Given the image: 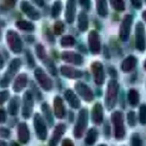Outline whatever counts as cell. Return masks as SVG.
I'll return each mask as SVG.
<instances>
[{
	"mask_svg": "<svg viewBox=\"0 0 146 146\" xmlns=\"http://www.w3.org/2000/svg\"><path fill=\"white\" fill-rule=\"evenodd\" d=\"M15 2L16 0H4L3 4L2 5V8L5 9H9L15 5Z\"/></svg>",
	"mask_w": 146,
	"mask_h": 146,
	"instance_id": "obj_42",
	"label": "cell"
},
{
	"mask_svg": "<svg viewBox=\"0 0 146 146\" xmlns=\"http://www.w3.org/2000/svg\"><path fill=\"white\" fill-rule=\"evenodd\" d=\"M131 145L132 146H143V141L139 133H133L131 139Z\"/></svg>",
	"mask_w": 146,
	"mask_h": 146,
	"instance_id": "obj_40",
	"label": "cell"
},
{
	"mask_svg": "<svg viewBox=\"0 0 146 146\" xmlns=\"http://www.w3.org/2000/svg\"><path fill=\"white\" fill-rule=\"evenodd\" d=\"M17 137L21 144L26 145L30 140V131L25 122H20L17 126Z\"/></svg>",
	"mask_w": 146,
	"mask_h": 146,
	"instance_id": "obj_15",
	"label": "cell"
},
{
	"mask_svg": "<svg viewBox=\"0 0 146 146\" xmlns=\"http://www.w3.org/2000/svg\"><path fill=\"white\" fill-rule=\"evenodd\" d=\"M0 146H8V145H7V143H6V142H4L3 140H1V141H0Z\"/></svg>",
	"mask_w": 146,
	"mask_h": 146,
	"instance_id": "obj_52",
	"label": "cell"
},
{
	"mask_svg": "<svg viewBox=\"0 0 146 146\" xmlns=\"http://www.w3.org/2000/svg\"><path fill=\"white\" fill-rule=\"evenodd\" d=\"M41 110H42V113H43V115L46 123L49 125V127H52L54 125V118H53L49 104L46 103H44L41 105Z\"/></svg>",
	"mask_w": 146,
	"mask_h": 146,
	"instance_id": "obj_27",
	"label": "cell"
},
{
	"mask_svg": "<svg viewBox=\"0 0 146 146\" xmlns=\"http://www.w3.org/2000/svg\"><path fill=\"white\" fill-rule=\"evenodd\" d=\"M88 43H89V49L92 53L98 54L101 51V43L99 35L97 31H91L88 36Z\"/></svg>",
	"mask_w": 146,
	"mask_h": 146,
	"instance_id": "obj_14",
	"label": "cell"
},
{
	"mask_svg": "<svg viewBox=\"0 0 146 146\" xmlns=\"http://www.w3.org/2000/svg\"><path fill=\"white\" fill-rule=\"evenodd\" d=\"M38 6L42 7L44 5V0H33Z\"/></svg>",
	"mask_w": 146,
	"mask_h": 146,
	"instance_id": "obj_50",
	"label": "cell"
},
{
	"mask_svg": "<svg viewBox=\"0 0 146 146\" xmlns=\"http://www.w3.org/2000/svg\"><path fill=\"white\" fill-rule=\"evenodd\" d=\"M80 3L86 10H89L91 8V0H80Z\"/></svg>",
	"mask_w": 146,
	"mask_h": 146,
	"instance_id": "obj_44",
	"label": "cell"
},
{
	"mask_svg": "<svg viewBox=\"0 0 146 146\" xmlns=\"http://www.w3.org/2000/svg\"><path fill=\"white\" fill-rule=\"evenodd\" d=\"M89 121V111L87 109L83 108L80 110L78 114V118L75 123V126L74 127L73 134L75 139H81L84 135Z\"/></svg>",
	"mask_w": 146,
	"mask_h": 146,
	"instance_id": "obj_2",
	"label": "cell"
},
{
	"mask_svg": "<svg viewBox=\"0 0 146 146\" xmlns=\"http://www.w3.org/2000/svg\"><path fill=\"white\" fill-rule=\"evenodd\" d=\"M21 65V62L19 58H15L11 61L7 71L5 72V74H3V77L1 80L0 86L2 88L7 87L9 85V83L12 80V79L14 78V76L18 72Z\"/></svg>",
	"mask_w": 146,
	"mask_h": 146,
	"instance_id": "obj_4",
	"label": "cell"
},
{
	"mask_svg": "<svg viewBox=\"0 0 146 146\" xmlns=\"http://www.w3.org/2000/svg\"><path fill=\"white\" fill-rule=\"evenodd\" d=\"M62 3L60 1H56L51 8V15L53 18H56L62 11Z\"/></svg>",
	"mask_w": 146,
	"mask_h": 146,
	"instance_id": "obj_33",
	"label": "cell"
},
{
	"mask_svg": "<svg viewBox=\"0 0 146 146\" xmlns=\"http://www.w3.org/2000/svg\"><path fill=\"white\" fill-rule=\"evenodd\" d=\"M92 121L95 125H101L104 121V108L100 103H96L92 107Z\"/></svg>",
	"mask_w": 146,
	"mask_h": 146,
	"instance_id": "obj_17",
	"label": "cell"
},
{
	"mask_svg": "<svg viewBox=\"0 0 146 146\" xmlns=\"http://www.w3.org/2000/svg\"><path fill=\"white\" fill-rule=\"evenodd\" d=\"M96 3H97L98 14L102 17H105L108 15L107 0H96Z\"/></svg>",
	"mask_w": 146,
	"mask_h": 146,
	"instance_id": "obj_30",
	"label": "cell"
},
{
	"mask_svg": "<svg viewBox=\"0 0 146 146\" xmlns=\"http://www.w3.org/2000/svg\"><path fill=\"white\" fill-rule=\"evenodd\" d=\"M104 134H105V136H106L107 139L110 138V127L108 124V122L104 126Z\"/></svg>",
	"mask_w": 146,
	"mask_h": 146,
	"instance_id": "obj_49",
	"label": "cell"
},
{
	"mask_svg": "<svg viewBox=\"0 0 146 146\" xmlns=\"http://www.w3.org/2000/svg\"><path fill=\"white\" fill-rule=\"evenodd\" d=\"M33 127L35 129L37 138L42 141L45 140L48 135L46 121L44 118H43L41 115H39L38 113H36L33 115Z\"/></svg>",
	"mask_w": 146,
	"mask_h": 146,
	"instance_id": "obj_5",
	"label": "cell"
},
{
	"mask_svg": "<svg viewBox=\"0 0 146 146\" xmlns=\"http://www.w3.org/2000/svg\"><path fill=\"white\" fill-rule=\"evenodd\" d=\"M10 136V131L3 127H0V137L2 139H8Z\"/></svg>",
	"mask_w": 146,
	"mask_h": 146,
	"instance_id": "obj_43",
	"label": "cell"
},
{
	"mask_svg": "<svg viewBox=\"0 0 146 146\" xmlns=\"http://www.w3.org/2000/svg\"><path fill=\"white\" fill-rule=\"evenodd\" d=\"M88 26H89L88 16L86 14V12L81 11L79 14V17H78V27L80 31L86 32L88 29Z\"/></svg>",
	"mask_w": 146,
	"mask_h": 146,
	"instance_id": "obj_28",
	"label": "cell"
},
{
	"mask_svg": "<svg viewBox=\"0 0 146 146\" xmlns=\"http://www.w3.org/2000/svg\"><path fill=\"white\" fill-rule=\"evenodd\" d=\"M11 146H20V145L17 144L16 142H12V143H11Z\"/></svg>",
	"mask_w": 146,
	"mask_h": 146,
	"instance_id": "obj_53",
	"label": "cell"
},
{
	"mask_svg": "<svg viewBox=\"0 0 146 146\" xmlns=\"http://www.w3.org/2000/svg\"><path fill=\"white\" fill-rule=\"evenodd\" d=\"M98 136H99V133H98V129L95 127H92L86 133V135L85 138V143L87 145H93L98 141Z\"/></svg>",
	"mask_w": 146,
	"mask_h": 146,
	"instance_id": "obj_26",
	"label": "cell"
},
{
	"mask_svg": "<svg viewBox=\"0 0 146 146\" xmlns=\"http://www.w3.org/2000/svg\"><path fill=\"white\" fill-rule=\"evenodd\" d=\"M64 32V24L62 21H58L54 24V33L56 35H61Z\"/></svg>",
	"mask_w": 146,
	"mask_h": 146,
	"instance_id": "obj_39",
	"label": "cell"
},
{
	"mask_svg": "<svg viewBox=\"0 0 146 146\" xmlns=\"http://www.w3.org/2000/svg\"><path fill=\"white\" fill-rule=\"evenodd\" d=\"M74 89L76 92L86 102H92L94 99V94L91 88L83 82H77L74 85Z\"/></svg>",
	"mask_w": 146,
	"mask_h": 146,
	"instance_id": "obj_11",
	"label": "cell"
},
{
	"mask_svg": "<svg viewBox=\"0 0 146 146\" xmlns=\"http://www.w3.org/2000/svg\"><path fill=\"white\" fill-rule=\"evenodd\" d=\"M53 107H54V114L57 119H63L66 115V110L63 104V101L61 97L56 96L53 100Z\"/></svg>",
	"mask_w": 146,
	"mask_h": 146,
	"instance_id": "obj_18",
	"label": "cell"
},
{
	"mask_svg": "<svg viewBox=\"0 0 146 146\" xmlns=\"http://www.w3.org/2000/svg\"><path fill=\"white\" fill-rule=\"evenodd\" d=\"M139 122L141 125L145 126L146 125V104H142L139 107Z\"/></svg>",
	"mask_w": 146,
	"mask_h": 146,
	"instance_id": "obj_36",
	"label": "cell"
},
{
	"mask_svg": "<svg viewBox=\"0 0 146 146\" xmlns=\"http://www.w3.org/2000/svg\"><path fill=\"white\" fill-rule=\"evenodd\" d=\"M75 43H76V41H75L74 38L71 35L63 36L60 40V44L62 47H71V46H74L75 44Z\"/></svg>",
	"mask_w": 146,
	"mask_h": 146,
	"instance_id": "obj_32",
	"label": "cell"
},
{
	"mask_svg": "<svg viewBox=\"0 0 146 146\" xmlns=\"http://www.w3.org/2000/svg\"><path fill=\"white\" fill-rule=\"evenodd\" d=\"M66 132V125L63 123H58L51 134L49 140V146H57L62 139V137Z\"/></svg>",
	"mask_w": 146,
	"mask_h": 146,
	"instance_id": "obj_13",
	"label": "cell"
},
{
	"mask_svg": "<svg viewBox=\"0 0 146 146\" xmlns=\"http://www.w3.org/2000/svg\"><path fill=\"white\" fill-rule=\"evenodd\" d=\"M9 98V92L6 91V90L2 91L1 93H0V100H1L0 103H1V105H3L8 100Z\"/></svg>",
	"mask_w": 146,
	"mask_h": 146,
	"instance_id": "obj_41",
	"label": "cell"
},
{
	"mask_svg": "<svg viewBox=\"0 0 146 146\" xmlns=\"http://www.w3.org/2000/svg\"><path fill=\"white\" fill-rule=\"evenodd\" d=\"M76 13V0H67L65 19L68 23L71 24L74 22Z\"/></svg>",
	"mask_w": 146,
	"mask_h": 146,
	"instance_id": "obj_20",
	"label": "cell"
},
{
	"mask_svg": "<svg viewBox=\"0 0 146 146\" xmlns=\"http://www.w3.org/2000/svg\"><path fill=\"white\" fill-rule=\"evenodd\" d=\"M20 105H21V99L18 96H15L13 97L8 105V112L10 115L12 116H15L18 112H19V109H20Z\"/></svg>",
	"mask_w": 146,
	"mask_h": 146,
	"instance_id": "obj_25",
	"label": "cell"
},
{
	"mask_svg": "<svg viewBox=\"0 0 146 146\" xmlns=\"http://www.w3.org/2000/svg\"><path fill=\"white\" fill-rule=\"evenodd\" d=\"M92 74H93L95 83L98 86H102L104 83V80H105V74H104L103 64L98 61H96V62H92Z\"/></svg>",
	"mask_w": 146,
	"mask_h": 146,
	"instance_id": "obj_10",
	"label": "cell"
},
{
	"mask_svg": "<svg viewBox=\"0 0 146 146\" xmlns=\"http://www.w3.org/2000/svg\"><path fill=\"white\" fill-rule=\"evenodd\" d=\"M6 40L9 44V49L14 53H20L22 50V41L19 36V34L12 30H9L6 35Z\"/></svg>",
	"mask_w": 146,
	"mask_h": 146,
	"instance_id": "obj_6",
	"label": "cell"
},
{
	"mask_svg": "<svg viewBox=\"0 0 146 146\" xmlns=\"http://www.w3.org/2000/svg\"><path fill=\"white\" fill-rule=\"evenodd\" d=\"M133 21V18L131 15H127L124 17L120 27V38L122 41H127L129 38Z\"/></svg>",
	"mask_w": 146,
	"mask_h": 146,
	"instance_id": "obj_12",
	"label": "cell"
},
{
	"mask_svg": "<svg viewBox=\"0 0 146 146\" xmlns=\"http://www.w3.org/2000/svg\"><path fill=\"white\" fill-rule=\"evenodd\" d=\"M33 96L30 91H27L22 98L21 115L24 119H29L33 114Z\"/></svg>",
	"mask_w": 146,
	"mask_h": 146,
	"instance_id": "obj_7",
	"label": "cell"
},
{
	"mask_svg": "<svg viewBox=\"0 0 146 146\" xmlns=\"http://www.w3.org/2000/svg\"><path fill=\"white\" fill-rule=\"evenodd\" d=\"M142 17H143V19L145 20V21L146 22V10H145V11L142 13Z\"/></svg>",
	"mask_w": 146,
	"mask_h": 146,
	"instance_id": "obj_51",
	"label": "cell"
},
{
	"mask_svg": "<svg viewBox=\"0 0 146 146\" xmlns=\"http://www.w3.org/2000/svg\"><path fill=\"white\" fill-rule=\"evenodd\" d=\"M127 98H128L129 104L132 107H137L139 105L140 97H139V93L137 90L130 89L128 92V94H127Z\"/></svg>",
	"mask_w": 146,
	"mask_h": 146,
	"instance_id": "obj_29",
	"label": "cell"
},
{
	"mask_svg": "<svg viewBox=\"0 0 146 146\" xmlns=\"http://www.w3.org/2000/svg\"><path fill=\"white\" fill-rule=\"evenodd\" d=\"M144 68H145V69L146 70V60L145 62V63H144Z\"/></svg>",
	"mask_w": 146,
	"mask_h": 146,
	"instance_id": "obj_54",
	"label": "cell"
},
{
	"mask_svg": "<svg viewBox=\"0 0 146 146\" xmlns=\"http://www.w3.org/2000/svg\"><path fill=\"white\" fill-rule=\"evenodd\" d=\"M111 122L114 127L115 138L117 140H121L126 136V128L124 125V115L121 111L116 110L111 115Z\"/></svg>",
	"mask_w": 146,
	"mask_h": 146,
	"instance_id": "obj_3",
	"label": "cell"
},
{
	"mask_svg": "<svg viewBox=\"0 0 146 146\" xmlns=\"http://www.w3.org/2000/svg\"><path fill=\"white\" fill-rule=\"evenodd\" d=\"M36 54L40 60H44L45 58H47V55H46L44 47L42 44H38L36 46Z\"/></svg>",
	"mask_w": 146,
	"mask_h": 146,
	"instance_id": "obj_37",
	"label": "cell"
},
{
	"mask_svg": "<svg viewBox=\"0 0 146 146\" xmlns=\"http://www.w3.org/2000/svg\"><path fill=\"white\" fill-rule=\"evenodd\" d=\"M145 3H146V0H145Z\"/></svg>",
	"mask_w": 146,
	"mask_h": 146,
	"instance_id": "obj_56",
	"label": "cell"
},
{
	"mask_svg": "<svg viewBox=\"0 0 146 146\" xmlns=\"http://www.w3.org/2000/svg\"><path fill=\"white\" fill-rule=\"evenodd\" d=\"M61 74L69 79H79L81 78L83 75V73L79 70V69H75L72 67H68V66H62L61 67Z\"/></svg>",
	"mask_w": 146,
	"mask_h": 146,
	"instance_id": "obj_22",
	"label": "cell"
},
{
	"mask_svg": "<svg viewBox=\"0 0 146 146\" xmlns=\"http://www.w3.org/2000/svg\"><path fill=\"white\" fill-rule=\"evenodd\" d=\"M61 146H74V142L70 139H64L62 141Z\"/></svg>",
	"mask_w": 146,
	"mask_h": 146,
	"instance_id": "obj_48",
	"label": "cell"
},
{
	"mask_svg": "<svg viewBox=\"0 0 146 146\" xmlns=\"http://www.w3.org/2000/svg\"><path fill=\"white\" fill-rule=\"evenodd\" d=\"M111 6L116 11H123L125 9L124 0H110Z\"/></svg>",
	"mask_w": 146,
	"mask_h": 146,
	"instance_id": "obj_34",
	"label": "cell"
},
{
	"mask_svg": "<svg viewBox=\"0 0 146 146\" xmlns=\"http://www.w3.org/2000/svg\"><path fill=\"white\" fill-rule=\"evenodd\" d=\"M27 63L29 64V66H30L31 68L34 66L35 62H34V60H33V56L31 55V53H30L29 51L27 52Z\"/></svg>",
	"mask_w": 146,
	"mask_h": 146,
	"instance_id": "obj_46",
	"label": "cell"
},
{
	"mask_svg": "<svg viewBox=\"0 0 146 146\" xmlns=\"http://www.w3.org/2000/svg\"><path fill=\"white\" fill-rule=\"evenodd\" d=\"M34 75H35V78H36L37 81L38 82L39 86L44 91L49 92L52 89V86H53L52 81L42 68H37L34 71Z\"/></svg>",
	"mask_w": 146,
	"mask_h": 146,
	"instance_id": "obj_9",
	"label": "cell"
},
{
	"mask_svg": "<svg viewBox=\"0 0 146 146\" xmlns=\"http://www.w3.org/2000/svg\"><path fill=\"white\" fill-rule=\"evenodd\" d=\"M21 10L32 20L37 21L40 18V14L33 6H32L27 1L22 0L21 3Z\"/></svg>",
	"mask_w": 146,
	"mask_h": 146,
	"instance_id": "obj_16",
	"label": "cell"
},
{
	"mask_svg": "<svg viewBox=\"0 0 146 146\" xmlns=\"http://www.w3.org/2000/svg\"><path fill=\"white\" fill-rule=\"evenodd\" d=\"M127 123L131 127H134L137 125V115L134 111H129L127 115Z\"/></svg>",
	"mask_w": 146,
	"mask_h": 146,
	"instance_id": "obj_35",
	"label": "cell"
},
{
	"mask_svg": "<svg viewBox=\"0 0 146 146\" xmlns=\"http://www.w3.org/2000/svg\"><path fill=\"white\" fill-rule=\"evenodd\" d=\"M98 146H107V145H105V144H101V145H99Z\"/></svg>",
	"mask_w": 146,
	"mask_h": 146,
	"instance_id": "obj_55",
	"label": "cell"
},
{
	"mask_svg": "<svg viewBox=\"0 0 146 146\" xmlns=\"http://www.w3.org/2000/svg\"><path fill=\"white\" fill-rule=\"evenodd\" d=\"M64 98L71 108L74 110H78L80 108V100L71 89L66 90V92H64Z\"/></svg>",
	"mask_w": 146,
	"mask_h": 146,
	"instance_id": "obj_21",
	"label": "cell"
},
{
	"mask_svg": "<svg viewBox=\"0 0 146 146\" xmlns=\"http://www.w3.org/2000/svg\"><path fill=\"white\" fill-rule=\"evenodd\" d=\"M131 3L133 6L137 9H140L142 8V5H143L142 0H131Z\"/></svg>",
	"mask_w": 146,
	"mask_h": 146,
	"instance_id": "obj_45",
	"label": "cell"
},
{
	"mask_svg": "<svg viewBox=\"0 0 146 146\" xmlns=\"http://www.w3.org/2000/svg\"><path fill=\"white\" fill-rule=\"evenodd\" d=\"M61 57L64 62L73 63L74 65H80L83 62V57L73 51H63Z\"/></svg>",
	"mask_w": 146,
	"mask_h": 146,
	"instance_id": "obj_19",
	"label": "cell"
},
{
	"mask_svg": "<svg viewBox=\"0 0 146 146\" xmlns=\"http://www.w3.org/2000/svg\"><path fill=\"white\" fill-rule=\"evenodd\" d=\"M135 39H136V48L139 51H145L146 49L145 30V26L141 21H139L136 25Z\"/></svg>",
	"mask_w": 146,
	"mask_h": 146,
	"instance_id": "obj_8",
	"label": "cell"
},
{
	"mask_svg": "<svg viewBox=\"0 0 146 146\" xmlns=\"http://www.w3.org/2000/svg\"><path fill=\"white\" fill-rule=\"evenodd\" d=\"M44 64L47 67L48 70L50 71V73L51 74H53V75H56L57 72H56V68L55 65L53 64V62L50 59H49V58H45L44 60Z\"/></svg>",
	"mask_w": 146,
	"mask_h": 146,
	"instance_id": "obj_38",
	"label": "cell"
},
{
	"mask_svg": "<svg viewBox=\"0 0 146 146\" xmlns=\"http://www.w3.org/2000/svg\"><path fill=\"white\" fill-rule=\"evenodd\" d=\"M15 25L19 29L23 30V31L32 32L34 30V25L27 21H16Z\"/></svg>",
	"mask_w": 146,
	"mask_h": 146,
	"instance_id": "obj_31",
	"label": "cell"
},
{
	"mask_svg": "<svg viewBox=\"0 0 146 146\" xmlns=\"http://www.w3.org/2000/svg\"><path fill=\"white\" fill-rule=\"evenodd\" d=\"M27 84V77L26 74H21L16 77L13 84V90L15 92H21Z\"/></svg>",
	"mask_w": 146,
	"mask_h": 146,
	"instance_id": "obj_23",
	"label": "cell"
},
{
	"mask_svg": "<svg viewBox=\"0 0 146 146\" xmlns=\"http://www.w3.org/2000/svg\"><path fill=\"white\" fill-rule=\"evenodd\" d=\"M137 64V59L133 56H127L121 63V68L124 73H129L132 70H133Z\"/></svg>",
	"mask_w": 146,
	"mask_h": 146,
	"instance_id": "obj_24",
	"label": "cell"
},
{
	"mask_svg": "<svg viewBox=\"0 0 146 146\" xmlns=\"http://www.w3.org/2000/svg\"><path fill=\"white\" fill-rule=\"evenodd\" d=\"M118 92H119L118 82L115 80H110L107 86L105 100H104L105 107L109 111L112 110L116 105L117 99H118Z\"/></svg>",
	"mask_w": 146,
	"mask_h": 146,
	"instance_id": "obj_1",
	"label": "cell"
},
{
	"mask_svg": "<svg viewBox=\"0 0 146 146\" xmlns=\"http://www.w3.org/2000/svg\"><path fill=\"white\" fill-rule=\"evenodd\" d=\"M6 119H7L6 112H5V110L2 108V109L0 110V121H1V123L3 124V123L5 122Z\"/></svg>",
	"mask_w": 146,
	"mask_h": 146,
	"instance_id": "obj_47",
	"label": "cell"
}]
</instances>
